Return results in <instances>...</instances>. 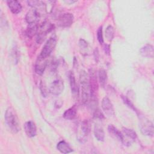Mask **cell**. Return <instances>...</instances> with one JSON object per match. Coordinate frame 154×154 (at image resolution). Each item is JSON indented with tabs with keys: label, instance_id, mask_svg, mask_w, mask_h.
<instances>
[{
	"label": "cell",
	"instance_id": "1",
	"mask_svg": "<svg viewBox=\"0 0 154 154\" xmlns=\"http://www.w3.org/2000/svg\"><path fill=\"white\" fill-rule=\"evenodd\" d=\"M80 87H81V97L83 103H87L90 102L93 96L89 82V78L84 70H81L79 75Z\"/></svg>",
	"mask_w": 154,
	"mask_h": 154
},
{
	"label": "cell",
	"instance_id": "2",
	"mask_svg": "<svg viewBox=\"0 0 154 154\" xmlns=\"http://www.w3.org/2000/svg\"><path fill=\"white\" fill-rule=\"evenodd\" d=\"M5 122L8 129L13 134H16L20 131V123L17 115L14 109L9 107L5 113Z\"/></svg>",
	"mask_w": 154,
	"mask_h": 154
},
{
	"label": "cell",
	"instance_id": "3",
	"mask_svg": "<svg viewBox=\"0 0 154 154\" xmlns=\"http://www.w3.org/2000/svg\"><path fill=\"white\" fill-rule=\"evenodd\" d=\"M139 126L141 133L146 136H153V125L152 122L144 116L139 115Z\"/></svg>",
	"mask_w": 154,
	"mask_h": 154
},
{
	"label": "cell",
	"instance_id": "4",
	"mask_svg": "<svg viewBox=\"0 0 154 154\" xmlns=\"http://www.w3.org/2000/svg\"><path fill=\"white\" fill-rule=\"evenodd\" d=\"M121 132L122 135V139L121 142L125 146H131L137 138V134L132 129L127 128H123Z\"/></svg>",
	"mask_w": 154,
	"mask_h": 154
},
{
	"label": "cell",
	"instance_id": "5",
	"mask_svg": "<svg viewBox=\"0 0 154 154\" xmlns=\"http://www.w3.org/2000/svg\"><path fill=\"white\" fill-rule=\"evenodd\" d=\"M54 27V25L48 22H43L39 27L37 32V42L38 43H42L44 41L47 34L53 29Z\"/></svg>",
	"mask_w": 154,
	"mask_h": 154
},
{
	"label": "cell",
	"instance_id": "6",
	"mask_svg": "<svg viewBox=\"0 0 154 154\" xmlns=\"http://www.w3.org/2000/svg\"><path fill=\"white\" fill-rule=\"evenodd\" d=\"M57 40L56 38L54 36L50 37L46 42L45 45L43 47V49L39 55V57L41 58H47L52 51L54 49L55 46H56Z\"/></svg>",
	"mask_w": 154,
	"mask_h": 154
},
{
	"label": "cell",
	"instance_id": "7",
	"mask_svg": "<svg viewBox=\"0 0 154 154\" xmlns=\"http://www.w3.org/2000/svg\"><path fill=\"white\" fill-rule=\"evenodd\" d=\"M89 132V126L88 122L87 120H84L80 126V131L77 135V138L78 140L81 143H85L87 140V137L88 136Z\"/></svg>",
	"mask_w": 154,
	"mask_h": 154
},
{
	"label": "cell",
	"instance_id": "8",
	"mask_svg": "<svg viewBox=\"0 0 154 154\" xmlns=\"http://www.w3.org/2000/svg\"><path fill=\"white\" fill-rule=\"evenodd\" d=\"M73 16L71 13H64L58 19V23L61 27H69L73 22Z\"/></svg>",
	"mask_w": 154,
	"mask_h": 154
},
{
	"label": "cell",
	"instance_id": "9",
	"mask_svg": "<svg viewBox=\"0 0 154 154\" xmlns=\"http://www.w3.org/2000/svg\"><path fill=\"white\" fill-rule=\"evenodd\" d=\"M64 89L63 81L61 79H56L52 82L49 87V92L54 95H59Z\"/></svg>",
	"mask_w": 154,
	"mask_h": 154
},
{
	"label": "cell",
	"instance_id": "10",
	"mask_svg": "<svg viewBox=\"0 0 154 154\" xmlns=\"http://www.w3.org/2000/svg\"><path fill=\"white\" fill-rule=\"evenodd\" d=\"M102 108L103 112L107 116L111 117L114 114L113 105L110 100L107 97L103 98L102 100Z\"/></svg>",
	"mask_w": 154,
	"mask_h": 154
},
{
	"label": "cell",
	"instance_id": "11",
	"mask_svg": "<svg viewBox=\"0 0 154 154\" xmlns=\"http://www.w3.org/2000/svg\"><path fill=\"white\" fill-rule=\"evenodd\" d=\"M46 59L47 58H41L39 56L38 57L35 65V72H36V73L38 75H42L44 72L48 64V61Z\"/></svg>",
	"mask_w": 154,
	"mask_h": 154
},
{
	"label": "cell",
	"instance_id": "12",
	"mask_svg": "<svg viewBox=\"0 0 154 154\" xmlns=\"http://www.w3.org/2000/svg\"><path fill=\"white\" fill-rule=\"evenodd\" d=\"M40 13L36 9L31 10L26 14L25 19L28 24L37 23L40 17Z\"/></svg>",
	"mask_w": 154,
	"mask_h": 154
},
{
	"label": "cell",
	"instance_id": "13",
	"mask_svg": "<svg viewBox=\"0 0 154 154\" xmlns=\"http://www.w3.org/2000/svg\"><path fill=\"white\" fill-rule=\"evenodd\" d=\"M24 129L26 135L29 137H34L37 133L36 126L35 123L32 121L26 122L24 124Z\"/></svg>",
	"mask_w": 154,
	"mask_h": 154
},
{
	"label": "cell",
	"instance_id": "14",
	"mask_svg": "<svg viewBox=\"0 0 154 154\" xmlns=\"http://www.w3.org/2000/svg\"><path fill=\"white\" fill-rule=\"evenodd\" d=\"M7 5L13 14H18L22 10V5L17 1H8Z\"/></svg>",
	"mask_w": 154,
	"mask_h": 154
},
{
	"label": "cell",
	"instance_id": "15",
	"mask_svg": "<svg viewBox=\"0 0 154 154\" xmlns=\"http://www.w3.org/2000/svg\"><path fill=\"white\" fill-rule=\"evenodd\" d=\"M140 54L145 57L153 58V47L151 45H146L141 48L140 51Z\"/></svg>",
	"mask_w": 154,
	"mask_h": 154
},
{
	"label": "cell",
	"instance_id": "16",
	"mask_svg": "<svg viewBox=\"0 0 154 154\" xmlns=\"http://www.w3.org/2000/svg\"><path fill=\"white\" fill-rule=\"evenodd\" d=\"M108 130L109 134L115 139L122 141V135L121 131H120L117 128H116L114 125H109L108 127Z\"/></svg>",
	"mask_w": 154,
	"mask_h": 154
},
{
	"label": "cell",
	"instance_id": "17",
	"mask_svg": "<svg viewBox=\"0 0 154 154\" xmlns=\"http://www.w3.org/2000/svg\"><path fill=\"white\" fill-rule=\"evenodd\" d=\"M39 27L40 26L38 25L37 23L28 24V26L26 30V35L29 38L32 37L34 35L37 34Z\"/></svg>",
	"mask_w": 154,
	"mask_h": 154
},
{
	"label": "cell",
	"instance_id": "18",
	"mask_svg": "<svg viewBox=\"0 0 154 154\" xmlns=\"http://www.w3.org/2000/svg\"><path fill=\"white\" fill-rule=\"evenodd\" d=\"M94 134L98 141H103L105 138L104 131L102 127L98 124H96L94 127Z\"/></svg>",
	"mask_w": 154,
	"mask_h": 154
},
{
	"label": "cell",
	"instance_id": "19",
	"mask_svg": "<svg viewBox=\"0 0 154 154\" xmlns=\"http://www.w3.org/2000/svg\"><path fill=\"white\" fill-rule=\"evenodd\" d=\"M57 149L63 153H69L73 151L70 146L64 141H60L57 145Z\"/></svg>",
	"mask_w": 154,
	"mask_h": 154
},
{
	"label": "cell",
	"instance_id": "20",
	"mask_svg": "<svg viewBox=\"0 0 154 154\" xmlns=\"http://www.w3.org/2000/svg\"><path fill=\"white\" fill-rule=\"evenodd\" d=\"M69 81L72 93L73 95H76L78 93V87L76 84L75 75L72 72H70L69 73Z\"/></svg>",
	"mask_w": 154,
	"mask_h": 154
},
{
	"label": "cell",
	"instance_id": "21",
	"mask_svg": "<svg viewBox=\"0 0 154 154\" xmlns=\"http://www.w3.org/2000/svg\"><path fill=\"white\" fill-rule=\"evenodd\" d=\"M76 115V109L75 106L71 107L67 109L63 114V117L64 119L67 120H72L75 119Z\"/></svg>",
	"mask_w": 154,
	"mask_h": 154
},
{
	"label": "cell",
	"instance_id": "22",
	"mask_svg": "<svg viewBox=\"0 0 154 154\" xmlns=\"http://www.w3.org/2000/svg\"><path fill=\"white\" fill-rule=\"evenodd\" d=\"M99 83L101 85V87H104L106 80H107V75L106 72L105 70L103 69H100L99 71Z\"/></svg>",
	"mask_w": 154,
	"mask_h": 154
},
{
	"label": "cell",
	"instance_id": "23",
	"mask_svg": "<svg viewBox=\"0 0 154 154\" xmlns=\"http://www.w3.org/2000/svg\"><path fill=\"white\" fill-rule=\"evenodd\" d=\"M114 28L109 25L105 29V37L106 39L109 42H111L114 38Z\"/></svg>",
	"mask_w": 154,
	"mask_h": 154
},
{
	"label": "cell",
	"instance_id": "24",
	"mask_svg": "<svg viewBox=\"0 0 154 154\" xmlns=\"http://www.w3.org/2000/svg\"><path fill=\"white\" fill-rule=\"evenodd\" d=\"M97 38L100 44L103 43V34H102V26L99 27L97 31Z\"/></svg>",
	"mask_w": 154,
	"mask_h": 154
},
{
	"label": "cell",
	"instance_id": "25",
	"mask_svg": "<svg viewBox=\"0 0 154 154\" xmlns=\"http://www.w3.org/2000/svg\"><path fill=\"white\" fill-rule=\"evenodd\" d=\"M93 115L96 119H99L100 120L103 119V115L102 112L99 109H96L94 110Z\"/></svg>",
	"mask_w": 154,
	"mask_h": 154
},
{
	"label": "cell",
	"instance_id": "26",
	"mask_svg": "<svg viewBox=\"0 0 154 154\" xmlns=\"http://www.w3.org/2000/svg\"><path fill=\"white\" fill-rule=\"evenodd\" d=\"M122 99H123V100L125 102V103H126L128 105V106H129V108H131V109H132L134 110H135V108H134L133 104L129 101V100L127 97H126L125 96H123Z\"/></svg>",
	"mask_w": 154,
	"mask_h": 154
},
{
	"label": "cell",
	"instance_id": "27",
	"mask_svg": "<svg viewBox=\"0 0 154 154\" xmlns=\"http://www.w3.org/2000/svg\"><path fill=\"white\" fill-rule=\"evenodd\" d=\"M79 46L81 49H86L87 48V43L83 39H80L79 42Z\"/></svg>",
	"mask_w": 154,
	"mask_h": 154
},
{
	"label": "cell",
	"instance_id": "28",
	"mask_svg": "<svg viewBox=\"0 0 154 154\" xmlns=\"http://www.w3.org/2000/svg\"><path fill=\"white\" fill-rule=\"evenodd\" d=\"M40 90H41V92H42L43 96H46L47 91H46V87L44 85V84H43V82H41V84H40Z\"/></svg>",
	"mask_w": 154,
	"mask_h": 154
},
{
	"label": "cell",
	"instance_id": "29",
	"mask_svg": "<svg viewBox=\"0 0 154 154\" xmlns=\"http://www.w3.org/2000/svg\"><path fill=\"white\" fill-rule=\"evenodd\" d=\"M104 48H105V53L108 54L109 53V45H105Z\"/></svg>",
	"mask_w": 154,
	"mask_h": 154
},
{
	"label": "cell",
	"instance_id": "30",
	"mask_svg": "<svg viewBox=\"0 0 154 154\" xmlns=\"http://www.w3.org/2000/svg\"><path fill=\"white\" fill-rule=\"evenodd\" d=\"M75 2V1H66V2H67V3H73V2Z\"/></svg>",
	"mask_w": 154,
	"mask_h": 154
}]
</instances>
